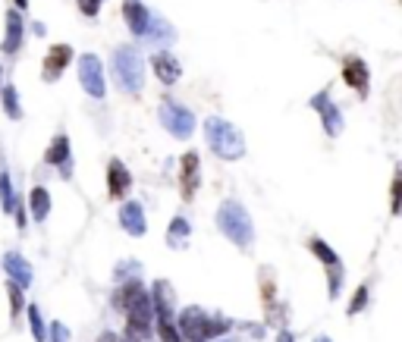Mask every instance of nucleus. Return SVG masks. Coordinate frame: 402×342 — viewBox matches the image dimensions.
Returning a JSON list of instances; mask_svg holds the SVG:
<instances>
[{
    "label": "nucleus",
    "mask_w": 402,
    "mask_h": 342,
    "mask_svg": "<svg viewBox=\"0 0 402 342\" xmlns=\"http://www.w3.org/2000/svg\"><path fill=\"white\" fill-rule=\"evenodd\" d=\"M161 333H164V339H167V342H179V336L173 333L170 327H161Z\"/></svg>",
    "instance_id": "f257e3e1"
},
{
    "label": "nucleus",
    "mask_w": 402,
    "mask_h": 342,
    "mask_svg": "<svg viewBox=\"0 0 402 342\" xmlns=\"http://www.w3.org/2000/svg\"><path fill=\"white\" fill-rule=\"evenodd\" d=\"M101 342H116V339H113V336L107 333V336H101Z\"/></svg>",
    "instance_id": "f03ea898"
}]
</instances>
